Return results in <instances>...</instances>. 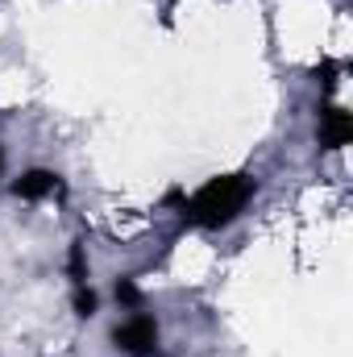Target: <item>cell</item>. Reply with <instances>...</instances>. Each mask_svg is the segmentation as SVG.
I'll return each instance as SVG.
<instances>
[{
    "mask_svg": "<svg viewBox=\"0 0 353 357\" xmlns=\"http://www.w3.org/2000/svg\"><path fill=\"white\" fill-rule=\"evenodd\" d=\"M112 295H117V303H121V307H142V291H137V282H133V278H117Z\"/></svg>",
    "mask_w": 353,
    "mask_h": 357,
    "instance_id": "6",
    "label": "cell"
},
{
    "mask_svg": "<svg viewBox=\"0 0 353 357\" xmlns=\"http://www.w3.org/2000/svg\"><path fill=\"white\" fill-rule=\"evenodd\" d=\"M0 167H4V154H0Z\"/></svg>",
    "mask_w": 353,
    "mask_h": 357,
    "instance_id": "9",
    "label": "cell"
},
{
    "mask_svg": "<svg viewBox=\"0 0 353 357\" xmlns=\"http://www.w3.org/2000/svg\"><path fill=\"white\" fill-rule=\"evenodd\" d=\"M112 345L125 357H154L158 354V320L146 312H133L125 324L112 328Z\"/></svg>",
    "mask_w": 353,
    "mask_h": 357,
    "instance_id": "2",
    "label": "cell"
},
{
    "mask_svg": "<svg viewBox=\"0 0 353 357\" xmlns=\"http://www.w3.org/2000/svg\"><path fill=\"white\" fill-rule=\"evenodd\" d=\"M17 199H25V204H33V199H46V195H59L63 191V178L54 175V171H42V167H33V171H25L21 178H13V187H8Z\"/></svg>",
    "mask_w": 353,
    "mask_h": 357,
    "instance_id": "4",
    "label": "cell"
},
{
    "mask_svg": "<svg viewBox=\"0 0 353 357\" xmlns=\"http://www.w3.org/2000/svg\"><path fill=\"white\" fill-rule=\"evenodd\" d=\"M254 187H258V183L250 175H216V178H208L200 191L183 195V199H179V212H183L187 225L225 229V225H233V220L246 212V204L254 199Z\"/></svg>",
    "mask_w": 353,
    "mask_h": 357,
    "instance_id": "1",
    "label": "cell"
},
{
    "mask_svg": "<svg viewBox=\"0 0 353 357\" xmlns=\"http://www.w3.org/2000/svg\"><path fill=\"white\" fill-rule=\"evenodd\" d=\"M316 133H320V146H324V150H341V146L353 137V116L341 108V104H324V108H320Z\"/></svg>",
    "mask_w": 353,
    "mask_h": 357,
    "instance_id": "3",
    "label": "cell"
},
{
    "mask_svg": "<svg viewBox=\"0 0 353 357\" xmlns=\"http://www.w3.org/2000/svg\"><path fill=\"white\" fill-rule=\"evenodd\" d=\"M337 75H341V63H333V59H324V63L316 67V84H320V91H324V96L337 88Z\"/></svg>",
    "mask_w": 353,
    "mask_h": 357,
    "instance_id": "7",
    "label": "cell"
},
{
    "mask_svg": "<svg viewBox=\"0 0 353 357\" xmlns=\"http://www.w3.org/2000/svg\"><path fill=\"white\" fill-rule=\"evenodd\" d=\"M67 270H71L75 282H88V258H84V245H80V241H75L71 254H67Z\"/></svg>",
    "mask_w": 353,
    "mask_h": 357,
    "instance_id": "8",
    "label": "cell"
},
{
    "mask_svg": "<svg viewBox=\"0 0 353 357\" xmlns=\"http://www.w3.org/2000/svg\"><path fill=\"white\" fill-rule=\"evenodd\" d=\"M71 307H75V316H84V320H91V316H96V307H100V299H96V291H91L88 282H75V295H71Z\"/></svg>",
    "mask_w": 353,
    "mask_h": 357,
    "instance_id": "5",
    "label": "cell"
}]
</instances>
